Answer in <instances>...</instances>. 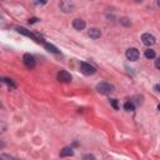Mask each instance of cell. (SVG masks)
<instances>
[{"instance_id":"obj_1","label":"cell","mask_w":160,"mask_h":160,"mask_svg":"<svg viewBox=\"0 0 160 160\" xmlns=\"http://www.w3.org/2000/svg\"><path fill=\"white\" fill-rule=\"evenodd\" d=\"M96 90L100 94H104V95H106V94H110V93L114 91V86L108 84V83H100V84L96 85Z\"/></svg>"},{"instance_id":"obj_2","label":"cell","mask_w":160,"mask_h":160,"mask_svg":"<svg viewBox=\"0 0 160 160\" xmlns=\"http://www.w3.org/2000/svg\"><path fill=\"white\" fill-rule=\"evenodd\" d=\"M80 70H81V73L84 75H93V74L96 73V69L94 68L93 65L88 64V63H81L80 64Z\"/></svg>"},{"instance_id":"obj_3","label":"cell","mask_w":160,"mask_h":160,"mask_svg":"<svg viewBox=\"0 0 160 160\" xmlns=\"http://www.w3.org/2000/svg\"><path fill=\"white\" fill-rule=\"evenodd\" d=\"M125 55H126V58H128V60H130V61H136V60H138V59L140 58V53H139L138 49H135V48H129V49L126 50V53H125Z\"/></svg>"},{"instance_id":"obj_4","label":"cell","mask_w":160,"mask_h":160,"mask_svg":"<svg viewBox=\"0 0 160 160\" xmlns=\"http://www.w3.org/2000/svg\"><path fill=\"white\" fill-rule=\"evenodd\" d=\"M141 40H143V43H144L146 46H153L154 44L156 43L155 37H154V35H151V34H149V33H145V34L141 35Z\"/></svg>"},{"instance_id":"obj_5","label":"cell","mask_w":160,"mask_h":160,"mask_svg":"<svg viewBox=\"0 0 160 160\" xmlns=\"http://www.w3.org/2000/svg\"><path fill=\"white\" fill-rule=\"evenodd\" d=\"M58 80L61 83H70L72 81V75L68 72H65V70H61V72L58 74Z\"/></svg>"},{"instance_id":"obj_6","label":"cell","mask_w":160,"mask_h":160,"mask_svg":"<svg viewBox=\"0 0 160 160\" xmlns=\"http://www.w3.org/2000/svg\"><path fill=\"white\" fill-rule=\"evenodd\" d=\"M23 60H24V64L26 65V68L31 69V68L35 66V59H34L33 55H30V54H25L24 58H23Z\"/></svg>"},{"instance_id":"obj_7","label":"cell","mask_w":160,"mask_h":160,"mask_svg":"<svg viewBox=\"0 0 160 160\" xmlns=\"http://www.w3.org/2000/svg\"><path fill=\"white\" fill-rule=\"evenodd\" d=\"M16 30H18V33H20V34H23V35H25V37H29V38H31L33 40H35L37 43H40L41 40H39L35 35L31 33V31H29V30H26L25 28H16Z\"/></svg>"},{"instance_id":"obj_8","label":"cell","mask_w":160,"mask_h":160,"mask_svg":"<svg viewBox=\"0 0 160 160\" xmlns=\"http://www.w3.org/2000/svg\"><path fill=\"white\" fill-rule=\"evenodd\" d=\"M88 35L91 39H99L100 37H102V31H100L99 29H96V28H91L90 30L88 31Z\"/></svg>"},{"instance_id":"obj_9","label":"cell","mask_w":160,"mask_h":160,"mask_svg":"<svg viewBox=\"0 0 160 160\" xmlns=\"http://www.w3.org/2000/svg\"><path fill=\"white\" fill-rule=\"evenodd\" d=\"M85 21L84 20H81V19H75L73 21V26L74 29H76V30H83V29L85 28Z\"/></svg>"},{"instance_id":"obj_10","label":"cell","mask_w":160,"mask_h":160,"mask_svg":"<svg viewBox=\"0 0 160 160\" xmlns=\"http://www.w3.org/2000/svg\"><path fill=\"white\" fill-rule=\"evenodd\" d=\"M74 154V151H73V149L70 146H66V148H64V149L61 150V153H60V156L61 158H64V156H72Z\"/></svg>"},{"instance_id":"obj_11","label":"cell","mask_w":160,"mask_h":160,"mask_svg":"<svg viewBox=\"0 0 160 160\" xmlns=\"http://www.w3.org/2000/svg\"><path fill=\"white\" fill-rule=\"evenodd\" d=\"M44 46H45V48L46 49H48L49 51H51V53H54V54H59V53H60V51H59L56 48H55V46L54 45H51V44H48V43H44Z\"/></svg>"},{"instance_id":"obj_12","label":"cell","mask_w":160,"mask_h":160,"mask_svg":"<svg viewBox=\"0 0 160 160\" xmlns=\"http://www.w3.org/2000/svg\"><path fill=\"white\" fill-rule=\"evenodd\" d=\"M156 56V54H155V51H154L153 49H146L145 50V58L146 59H154Z\"/></svg>"},{"instance_id":"obj_13","label":"cell","mask_w":160,"mask_h":160,"mask_svg":"<svg viewBox=\"0 0 160 160\" xmlns=\"http://www.w3.org/2000/svg\"><path fill=\"white\" fill-rule=\"evenodd\" d=\"M124 109H125L126 111H134L135 110V106L133 104V102H128L124 104Z\"/></svg>"},{"instance_id":"obj_14","label":"cell","mask_w":160,"mask_h":160,"mask_svg":"<svg viewBox=\"0 0 160 160\" xmlns=\"http://www.w3.org/2000/svg\"><path fill=\"white\" fill-rule=\"evenodd\" d=\"M110 104L113 105V108H114L115 110L119 109V103H118V100H116V99H111V100H110Z\"/></svg>"},{"instance_id":"obj_15","label":"cell","mask_w":160,"mask_h":160,"mask_svg":"<svg viewBox=\"0 0 160 160\" xmlns=\"http://www.w3.org/2000/svg\"><path fill=\"white\" fill-rule=\"evenodd\" d=\"M120 23L124 24V25H130V20L128 19V18H123V19L120 20Z\"/></svg>"},{"instance_id":"obj_16","label":"cell","mask_w":160,"mask_h":160,"mask_svg":"<svg viewBox=\"0 0 160 160\" xmlns=\"http://www.w3.org/2000/svg\"><path fill=\"white\" fill-rule=\"evenodd\" d=\"M4 80H5V83H7L8 85H11V86H13V88H15V84H14V83L11 81L10 79H4Z\"/></svg>"},{"instance_id":"obj_17","label":"cell","mask_w":160,"mask_h":160,"mask_svg":"<svg viewBox=\"0 0 160 160\" xmlns=\"http://www.w3.org/2000/svg\"><path fill=\"white\" fill-rule=\"evenodd\" d=\"M37 21H38L37 18H31V19H29V23H30V24H34V23H37Z\"/></svg>"},{"instance_id":"obj_18","label":"cell","mask_w":160,"mask_h":160,"mask_svg":"<svg viewBox=\"0 0 160 160\" xmlns=\"http://www.w3.org/2000/svg\"><path fill=\"white\" fill-rule=\"evenodd\" d=\"M155 66L159 69V66H160V63H159V59H156V60H155Z\"/></svg>"},{"instance_id":"obj_19","label":"cell","mask_w":160,"mask_h":160,"mask_svg":"<svg viewBox=\"0 0 160 160\" xmlns=\"http://www.w3.org/2000/svg\"><path fill=\"white\" fill-rule=\"evenodd\" d=\"M84 159H94V156L93 155H85Z\"/></svg>"},{"instance_id":"obj_20","label":"cell","mask_w":160,"mask_h":160,"mask_svg":"<svg viewBox=\"0 0 160 160\" xmlns=\"http://www.w3.org/2000/svg\"><path fill=\"white\" fill-rule=\"evenodd\" d=\"M38 1L41 3V4H46V3H48V0H38Z\"/></svg>"},{"instance_id":"obj_21","label":"cell","mask_w":160,"mask_h":160,"mask_svg":"<svg viewBox=\"0 0 160 160\" xmlns=\"http://www.w3.org/2000/svg\"><path fill=\"white\" fill-rule=\"evenodd\" d=\"M3 146H4V143H3L1 140H0V148H3Z\"/></svg>"},{"instance_id":"obj_22","label":"cell","mask_w":160,"mask_h":160,"mask_svg":"<svg viewBox=\"0 0 160 160\" xmlns=\"http://www.w3.org/2000/svg\"><path fill=\"white\" fill-rule=\"evenodd\" d=\"M135 3H141V1H144V0H134Z\"/></svg>"}]
</instances>
